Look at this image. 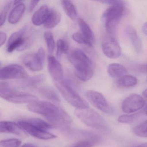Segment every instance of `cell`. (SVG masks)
<instances>
[{"label":"cell","instance_id":"obj_1","mask_svg":"<svg viewBox=\"0 0 147 147\" xmlns=\"http://www.w3.org/2000/svg\"><path fill=\"white\" fill-rule=\"evenodd\" d=\"M30 111L40 114L44 117L53 126H56L64 131H68L72 123L70 116L61 108L51 102L37 101L27 105Z\"/></svg>","mask_w":147,"mask_h":147},{"label":"cell","instance_id":"obj_2","mask_svg":"<svg viewBox=\"0 0 147 147\" xmlns=\"http://www.w3.org/2000/svg\"><path fill=\"white\" fill-rule=\"evenodd\" d=\"M69 61L74 67L76 76L83 82L89 80L93 75L92 61L81 50L75 49L69 54Z\"/></svg>","mask_w":147,"mask_h":147},{"label":"cell","instance_id":"obj_3","mask_svg":"<svg viewBox=\"0 0 147 147\" xmlns=\"http://www.w3.org/2000/svg\"><path fill=\"white\" fill-rule=\"evenodd\" d=\"M55 85L63 98L76 109L89 108L88 103L71 86L64 81L54 82Z\"/></svg>","mask_w":147,"mask_h":147},{"label":"cell","instance_id":"obj_4","mask_svg":"<svg viewBox=\"0 0 147 147\" xmlns=\"http://www.w3.org/2000/svg\"><path fill=\"white\" fill-rule=\"evenodd\" d=\"M125 3L111 6L103 15L106 30L108 35L115 36L118 25L125 12Z\"/></svg>","mask_w":147,"mask_h":147},{"label":"cell","instance_id":"obj_5","mask_svg":"<svg viewBox=\"0 0 147 147\" xmlns=\"http://www.w3.org/2000/svg\"><path fill=\"white\" fill-rule=\"evenodd\" d=\"M74 113L82 122L91 128L101 130H107V124L104 118L92 109H76Z\"/></svg>","mask_w":147,"mask_h":147},{"label":"cell","instance_id":"obj_6","mask_svg":"<svg viewBox=\"0 0 147 147\" xmlns=\"http://www.w3.org/2000/svg\"><path fill=\"white\" fill-rule=\"evenodd\" d=\"M0 96L7 101L16 104H30L38 100L35 95L11 88L6 82L1 85Z\"/></svg>","mask_w":147,"mask_h":147},{"label":"cell","instance_id":"obj_7","mask_svg":"<svg viewBox=\"0 0 147 147\" xmlns=\"http://www.w3.org/2000/svg\"><path fill=\"white\" fill-rule=\"evenodd\" d=\"M45 55L44 49L40 48L36 53L26 55L23 57V62L30 70L34 72L39 71L43 68Z\"/></svg>","mask_w":147,"mask_h":147},{"label":"cell","instance_id":"obj_8","mask_svg":"<svg viewBox=\"0 0 147 147\" xmlns=\"http://www.w3.org/2000/svg\"><path fill=\"white\" fill-rule=\"evenodd\" d=\"M86 94L89 102L97 109L108 114H113L115 113L114 108L109 105L105 97L100 93L93 90H88Z\"/></svg>","mask_w":147,"mask_h":147},{"label":"cell","instance_id":"obj_9","mask_svg":"<svg viewBox=\"0 0 147 147\" xmlns=\"http://www.w3.org/2000/svg\"><path fill=\"white\" fill-rule=\"evenodd\" d=\"M27 26H24L20 30L13 33L9 38L7 44V51L9 53L18 49L21 51L27 46V41L25 37Z\"/></svg>","mask_w":147,"mask_h":147},{"label":"cell","instance_id":"obj_10","mask_svg":"<svg viewBox=\"0 0 147 147\" xmlns=\"http://www.w3.org/2000/svg\"><path fill=\"white\" fill-rule=\"evenodd\" d=\"M28 74L23 67L18 64H11L3 67L0 70L1 80L25 79Z\"/></svg>","mask_w":147,"mask_h":147},{"label":"cell","instance_id":"obj_11","mask_svg":"<svg viewBox=\"0 0 147 147\" xmlns=\"http://www.w3.org/2000/svg\"><path fill=\"white\" fill-rule=\"evenodd\" d=\"M102 48L104 54L108 58L115 59L121 55V48L115 36L107 34L102 42Z\"/></svg>","mask_w":147,"mask_h":147},{"label":"cell","instance_id":"obj_12","mask_svg":"<svg viewBox=\"0 0 147 147\" xmlns=\"http://www.w3.org/2000/svg\"><path fill=\"white\" fill-rule=\"evenodd\" d=\"M144 99L136 94H130L123 101L122 111L125 113L135 112L142 108L145 105Z\"/></svg>","mask_w":147,"mask_h":147},{"label":"cell","instance_id":"obj_13","mask_svg":"<svg viewBox=\"0 0 147 147\" xmlns=\"http://www.w3.org/2000/svg\"><path fill=\"white\" fill-rule=\"evenodd\" d=\"M18 124L26 133L36 138L42 140H49L57 137L55 135L35 127L21 119L18 120Z\"/></svg>","mask_w":147,"mask_h":147},{"label":"cell","instance_id":"obj_14","mask_svg":"<svg viewBox=\"0 0 147 147\" xmlns=\"http://www.w3.org/2000/svg\"><path fill=\"white\" fill-rule=\"evenodd\" d=\"M48 60L49 73L54 82L62 80L63 72L61 64L53 56H49Z\"/></svg>","mask_w":147,"mask_h":147},{"label":"cell","instance_id":"obj_15","mask_svg":"<svg viewBox=\"0 0 147 147\" xmlns=\"http://www.w3.org/2000/svg\"><path fill=\"white\" fill-rule=\"evenodd\" d=\"M0 132L12 133L23 138L27 136L26 132L18 124L10 121H2L0 123Z\"/></svg>","mask_w":147,"mask_h":147},{"label":"cell","instance_id":"obj_16","mask_svg":"<svg viewBox=\"0 0 147 147\" xmlns=\"http://www.w3.org/2000/svg\"><path fill=\"white\" fill-rule=\"evenodd\" d=\"M50 10L46 5L41 7L32 16V24L37 26L44 24L48 18Z\"/></svg>","mask_w":147,"mask_h":147},{"label":"cell","instance_id":"obj_17","mask_svg":"<svg viewBox=\"0 0 147 147\" xmlns=\"http://www.w3.org/2000/svg\"><path fill=\"white\" fill-rule=\"evenodd\" d=\"M126 32L135 51L138 54L142 53L143 51L142 43L136 30L131 26H128L126 28Z\"/></svg>","mask_w":147,"mask_h":147},{"label":"cell","instance_id":"obj_18","mask_svg":"<svg viewBox=\"0 0 147 147\" xmlns=\"http://www.w3.org/2000/svg\"><path fill=\"white\" fill-rule=\"evenodd\" d=\"M25 8V5L23 2H20L16 5L9 14L8 18L9 23L12 24H17L22 18Z\"/></svg>","mask_w":147,"mask_h":147},{"label":"cell","instance_id":"obj_19","mask_svg":"<svg viewBox=\"0 0 147 147\" xmlns=\"http://www.w3.org/2000/svg\"><path fill=\"white\" fill-rule=\"evenodd\" d=\"M38 92L43 97L52 102L56 103L61 102L57 93L51 87L43 86L39 88H38Z\"/></svg>","mask_w":147,"mask_h":147},{"label":"cell","instance_id":"obj_20","mask_svg":"<svg viewBox=\"0 0 147 147\" xmlns=\"http://www.w3.org/2000/svg\"><path fill=\"white\" fill-rule=\"evenodd\" d=\"M45 80V76L44 75L39 74L24 79L20 82L19 84L23 87H35L41 84Z\"/></svg>","mask_w":147,"mask_h":147},{"label":"cell","instance_id":"obj_21","mask_svg":"<svg viewBox=\"0 0 147 147\" xmlns=\"http://www.w3.org/2000/svg\"><path fill=\"white\" fill-rule=\"evenodd\" d=\"M61 13L56 10H50L47 20L44 24V26L47 29H52L56 27L61 22Z\"/></svg>","mask_w":147,"mask_h":147},{"label":"cell","instance_id":"obj_22","mask_svg":"<svg viewBox=\"0 0 147 147\" xmlns=\"http://www.w3.org/2000/svg\"><path fill=\"white\" fill-rule=\"evenodd\" d=\"M127 72L126 68L119 63H111L108 66L107 68L108 74L113 78H120L125 76Z\"/></svg>","mask_w":147,"mask_h":147},{"label":"cell","instance_id":"obj_23","mask_svg":"<svg viewBox=\"0 0 147 147\" xmlns=\"http://www.w3.org/2000/svg\"><path fill=\"white\" fill-rule=\"evenodd\" d=\"M78 24L80 27L81 33L91 43L93 44L94 42V34L87 23L82 18L78 19Z\"/></svg>","mask_w":147,"mask_h":147},{"label":"cell","instance_id":"obj_24","mask_svg":"<svg viewBox=\"0 0 147 147\" xmlns=\"http://www.w3.org/2000/svg\"><path fill=\"white\" fill-rule=\"evenodd\" d=\"M21 119L29 123L33 126L39 128L43 130L47 131L48 130L53 128V125H52L38 118H27Z\"/></svg>","mask_w":147,"mask_h":147},{"label":"cell","instance_id":"obj_25","mask_svg":"<svg viewBox=\"0 0 147 147\" xmlns=\"http://www.w3.org/2000/svg\"><path fill=\"white\" fill-rule=\"evenodd\" d=\"M61 4L64 11L67 16L71 19L75 20L77 16V12L75 6L70 1L62 0L61 1Z\"/></svg>","mask_w":147,"mask_h":147},{"label":"cell","instance_id":"obj_26","mask_svg":"<svg viewBox=\"0 0 147 147\" xmlns=\"http://www.w3.org/2000/svg\"><path fill=\"white\" fill-rule=\"evenodd\" d=\"M136 78L132 76L125 75L120 77L117 81L119 86L123 87H131L137 83Z\"/></svg>","mask_w":147,"mask_h":147},{"label":"cell","instance_id":"obj_27","mask_svg":"<svg viewBox=\"0 0 147 147\" xmlns=\"http://www.w3.org/2000/svg\"><path fill=\"white\" fill-rule=\"evenodd\" d=\"M142 114V112H140L131 115H121L118 119V121L123 123H132L136 121Z\"/></svg>","mask_w":147,"mask_h":147},{"label":"cell","instance_id":"obj_28","mask_svg":"<svg viewBox=\"0 0 147 147\" xmlns=\"http://www.w3.org/2000/svg\"><path fill=\"white\" fill-rule=\"evenodd\" d=\"M44 37L47 45L48 51L50 54H52L54 52L55 46L53 34L50 32H46L44 34Z\"/></svg>","mask_w":147,"mask_h":147},{"label":"cell","instance_id":"obj_29","mask_svg":"<svg viewBox=\"0 0 147 147\" xmlns=\"http://www.w3.org/2000/svg\"><path fill=\"white\" fill-rule=\"evenodd\" d=\"M68 45L63 39H59L57 42V57L60 59L63 54H65L68 51Z\"/></svg>","mask_w":147,"mask_h":147},{"label":"cell","instance_id":"obj_30","mask_svg":"<svg viewBox=\"0 0 147 147\" xmlns=\"http://www.w3.org/2000/svg\"><path fill=\"white\" fill-rule=\"evenodd\" d=\"M133 131L136 136L147 138V120L135 126L133 129Z\"/></svg>","mask_w":147,"mask_h":147},{"label":"cell","instance_id":"obj_31","mask_svg":"<svg viewBox=\"0 0 147 147\" xmlns=\"http://www.w3.org/2000/svg\"><path fill=\"white\" fill-rule=\"evenodd\" d=\"M21 142L17 138H11L2 140L0 142V147H19Z\"/></svg>","mask_w":147,"mask_h":147},{"label":"cell","instance_id":"obj_32","mask_svg":"<svg viewBox=\"0 0 147 147\" xmlns=\"http://www.w3.org/2000/svg\"><path fill=\"white\" fill-rule=\"evenodd\" d=\"M72 38L76 42L80 44L84 45L89 46H92L93 44L86 38L82 33L79 32L74 33L72 36Z\"/></svg>","mask_w":147,"mask_h":147},{"label":"cell","instance_id":"obj_33","mask_svg":"<svg viewBox=\"0 0 147 147\" xmlns=\"http://www.w3.org/2000/svg\"><path fill=\"white\" fill-rule=\"evenodd\" d=\"M12 4L13 1H9L7 2L1 9V20H0L1 26H2L5 24L7 14Z\"/></svg>","mask_w":147,"mask_h":147},{"label":"cell","instance_id":"obj_34","mask_svg":"<svg viewBox=\"0 0 147 147\" xmlns=\"http://www.w3.org/2000/svg\"><path fill=\"white\" fill-rule=\"evenodd\" d=\"M94 145L91 142L87 140L81 139V140L76 143L73 147H92Z\"/></svg>","mask_w":147,"mask_h":147},{"label":"cell","instance_id":"obj_35","mask_svg":"<svg viewBox=\"0 0 147 147\" xmlns=\"http://www.w3.org/2000/svg\"><path fill=\"white\" fill-rule=\"evenodd\" d=\"M100 2L104 3V4L113 5L121 4V3L124 2V1H117V0H105V1H100Z\"/></svg>","mask_w":147,"mask_h":147},{"label":"cell","instance_id":"obj_36","mask_svg":"<svg viewBox=\"0 0 147 147\" xmlns=\"http://www.w3.org/2000/svg\"><path fill=\"white\" fill-rule=\"evenodd\" d=\"M6 39V34L3 32H0V45H1V47L5 44Z\"/></svg>","mask_w":147,"mask_h":147},{"label":"cell","instance_id":"obj_37","mask_svg":"<svg viewBox=\"0 0 147 147\" xmlns=\"http://www.w3.org/2000/svg\"><path fill=\"white\" fill-rule=\"evenodd\" d=\"M39 2V1H31L30 3V6H29V11H32Z\"/></svg>","mask_w":147,"mask_h":147},{"label":"cell","instance_id":"obj_38","mask_svg":"<svg viewBox=\"0 0 147 147\" xmlns=\"http://www.w3.org/2000/svg\"><path fill=\"white\" fill-rule=\"evenodd\" d=\"M20 147H36L35 144L32 143H26Z\"/></svg>","mask_w":147,"mask_h":147},{"label":"cell","instance_id":"obj_39","mask_svg":"<svg viewBox=\"0 0 147 147\" xmlns=\"http://www.w3.org/2000/svg\"><path fill=\"white\" fill-rule=\"evenodd\" d=\"M142 30L144 33L147 36V22L144 24L142 27Z\"/></svg>","mask_w":147,"mask_h":147},{"label":"cell","instance_id":"obj_40","mask_svg":"<svg viewBox=\"0 0 147 147\" xmlns=\"http://www.w3.org/2000/svg\"><path fill=\"white\" fill-rule=\"evenodd\" d=\"M136 147H147V142L139 144L138 146H136Z\"/></svg>","mask_w":147,"mask_h":147},{"label":"cell","instance_id":"obj_41","mask_svg":"<svg viewBox=\"0 0 147 147\" xmlns=\"http://www.w3.org/2000/svg\"><path fill=\"white\" fill-rule=\"evenodd\" d=\"M143 95L145 98H147V88H146L143 92Z\"/></svg>","mask_w":147,"mask_h":147},{"label":"cell","instance_id":"obj_42","mask_svg":"<svg viewBox=\"0 0 147 147\" xmlns=\"http://www.w3.org/2000/svg\"><path fill=\"white\" fill-rule=\"evenodd\" d=\"M145 113L147 115V105L146 106V108H145Z\"/></svg>","mask_w":147,"mask_h":147},{"label":"cell","instance_id":"obj_43","mask_svg":"<svg viewBox=\"0 0 147 147\" xmlns=\"http://www.w3.org/2000/svg\"></svg>","mask_w":147,"mask_h":147}]
</instances>
